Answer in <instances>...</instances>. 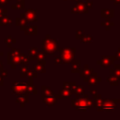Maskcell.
<instances>
[{"mask_svg":"<svg viewBox=\"0 0 120 120\" xmlns=\"http://www.w3.org/2000/svg\"><path fill=\"white\" fill-rule=\"evenodd\" d=\"M115 108V106L113 105V104H105L104 106H103V109H105V110H107V109H109V110H113Z\"/></svg>","mask_w":120,"mask_h":120,"instance_id":"1","label":"cell"}]
</instances>
